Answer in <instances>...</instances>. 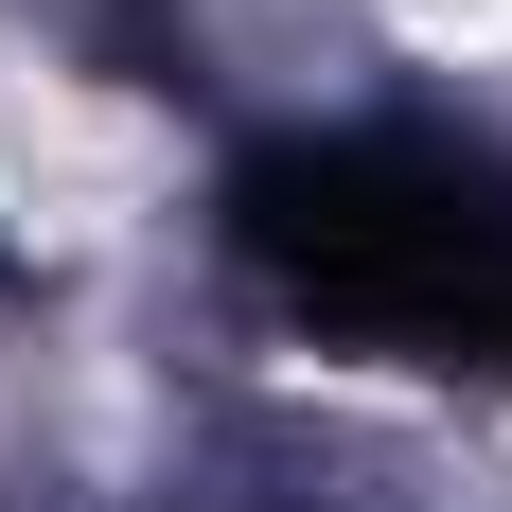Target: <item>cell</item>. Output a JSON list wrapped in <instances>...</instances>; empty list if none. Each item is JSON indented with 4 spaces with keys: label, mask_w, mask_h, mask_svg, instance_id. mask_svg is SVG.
I'll use <instances>...</instances> for the list:
<instances>
[{
    "label": "cell",
    "mask_w": 512,
    "mask_h": 512,
    "mask_svg": "<svg viewBox=\"0 0 512 512\" xmlns=\"http://www.w3.org/2000/svg\"><path fill=\"white\" fill-rule=\"evenodd\" d=\"M230 248L336 336L512 371V177L477 142H265L230 177Z\"/></svg>",
    "instance_id": "1"
}]
</instances>
